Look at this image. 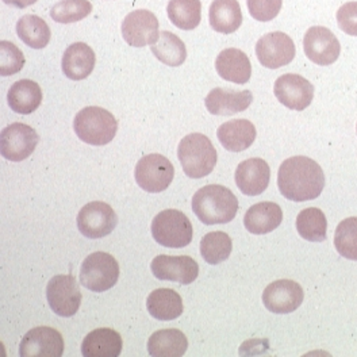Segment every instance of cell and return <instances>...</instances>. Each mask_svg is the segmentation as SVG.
<instances>
[{"label":"cell","instance_id":"obj_1","mask_svg":"<svg viewBox=\"0 0 357 357\" xmlns=\"http://www.w3.org/2000/svg\"><path fill=\"white\" fill-rule=\"evenodd\" d=\"M282 195L292 202L317 199L325 187V175L318 162L306 156H294L282 162L278 172Z\"/></svg>","mask_w":357,"mask_h":357},{"label":"cell","instance_id":"obj_2","mask_svg":"<svg viewBox=\"0 0 357 357\" xmlns=\"http://www.w3.org/2000/svg\"><path fill=\"white\" fill-rule=\"evenodd\" d=\"M192 210L204 225L231 222L238 211V199L226 187L210 184L197 191Z\"/></svg>","mask_w":357,"mask_h":357},{"label":"cell","instance_id":"obj_3","mask_svg":"<svg viewBox=\"0 0 357 357\" xmlns=\"http://www.w3.org/2000/svg\"><path fill=\"white\" fill-rule=\"evenodd\" d=\"M178 157L184 174L191 178L210 175L218 161V153L213 142L201 133L188 134L180 141Z\"/></svg>","mask_w":357,"mask_h":357},{"label":"cell","instance_id":"obj_4","mask_svg":"<svg viewBox=\"0 0 357 357\" xmlns=\"http://www.w3.org/2000/svg\"><path fill=\"white\" fill-rule=\"evenodd\" d=\"M73 130L83 142L103 146L110 144L116 135L118 122L112 112L98 106H89L76 114Z\"/></svg>","mask_w":357,"mask_h":357},{"label":"cell","instance_id":"obj_5","mask_svg":"<svg viewBox=\"0 0 357 357\" xmlns=\"http://www.w3.org/2000/svg\"><path fill=\"white\" fill-rule=\"evenodd\" d=\"M152 236L157 244L165 248H185L192 241L190 218L175 208L158 213L152 221Z\"/></svg>","mask_w":357,"mask_h":357},{"label":"cell","instance_id":"obj_6","mask_svg":"<svg viewBox=\"0 0 357 357\" xmlns=\"http://www.w3.org/2000/svg\"><path fill=\"white\" fill-rule=\"evenodd\" d=\"M119 278V264L110 253L95 252L83 261L80 283L92 292L112 289Z\"/></svg>","mask_w":357,"mask_h":357},{"label":"cell","instance_id":"obj_7","mask_svg":"<svg viewBox=\"0 0 357 357\" xmlns=\"http://www.w3.org/2000/svg\"><path fill=\"white\" fill-rule=\"evenodd\" d=\"M134 178L144 191L157 194L171 185L175 178V168L167 157L152 153L142 157L137 162Z\"/></svg>","mask_w":357,"mask_h":357},{"label":"cell","instance_id":"obj_8","mask_svg":"<svg viewBox=\"0 0 357 357\" xmlns=\"http://www.w3.org/2000/svg\"><path fill=\"white\" fill-rule=\"evenodd\" d=\"M46 298L50 309L64 318L73 317L82 305V292L73 275L52 278L46 286Z\"/></svg>","mask_w":357,"mask_h":357},{"label":"cell","instance_id":"obj_9","mask_svg":"<svg viewBox=\"0 0 357 357\" xmlns=\"http://www.w3.org/2000/svg\"><path fill=\"white\" fill-rule=\"evenodd\" d=\"M118 217L110 204L105 202H91L79 211L77 227L87 238H103L116 227Z\"/></svg>","mask_w":357,"mask_h":357},{"label":"cell","instance_id":"obj_10","mask_svg":"<svg viewBox=\"0 0 357 357\" xmlns=\"http://www.w3.org/2000/svg\"><path fill=\"white\" fill-rule=\"evenodd\" d=\"M38 133L26 123H13L0 134V152L8 161L20 162L31 156L38 145Z\"/></svg>","mask_w":357,"mask_h":357},{"label":"cell","instance_id":"obj_11","mask_svg":"<svg viewBox=\"0 0 357 357\" xmlns=\"http://www.w3.org/2000/svg\"><path fill=\"white\" fill-rule=\"evenodd\" d=\"M256 56L268 69L286 67L295 57V44L286 33H268L257 41Z\"/></svg>","mask_w":357,"mask_h":357},{"label":"cell","instance_id":"obj_12","mask_svg":"<svg viewBox=\"0 0 357 357\" xmlns=\"http://www.w3.org/2000/svg\"><path fill=\"white\" fill-rule=\"evenodd\" d=\"M303 49L307 59L317 66H331L341 53V45L335 34L324 26H312L305 34Z\"/></svg>","mask_w":357,"mask_h":357},{"label":"cell","instance_id":"obj_13","mask_svg":"<svg viewBox=\"0 0 357 357\" xmlns=\"http://www.w3.org/2000/svg\"><path fill=\"white\" fill-rule=\"evenodd\" d=\"M278 100L290 110L303 112L312 105L314 87L312 83L301 75L286 73L275 82L273 87Z\"/></svg>","mask_w":357,"mask_h":357},{"label":"cell","instance_id":"obj_14","mask_svg":"<svg viewBox=\"0 0 357 357\" xmlns=\"http://www.w3.org/2000/svg\"><path fill=\"white\" fill-rule=\"evenodd\" d=\"M122 36L126 44L134 47L156 44L160 38L156 15L148 10L132 11L122 22Z\"/></svg>","mask_w":357,"mask_h":357},{"label":"cell","instance_id":"obj_15","mask_svg":"<svg viewBox=\"0 0 357 357\" xmlns=\"http://www.w3.org/2000/svg\"><path fill=\"white\" fill-rule=\"evenodd\" d=\"M63 354V335L49 326H38L29 331L20 345V355L22 357H60Z\"/></svg>","mask_w":357,"mask_h":357},{"label":"cell","instance_id":"obj_16","mask_svg":"<svg viewBox=\"0 0 357 357\" xmlns=\"http://www.w3.org/2000/svg\"><path fill=\"white\" fill-rule=\"evenodd\" d=\"M151 269L158 280H168L180 284H191L199 275L198 263L190 256L160 255L152 260Z\"/></svg>","mask_w":357,"mask_h":357},{"label":"cell","instance_id":"obj_17","mask_svg":"<svg viewBox=\"0 0 357 357\" xmlns=\"http://www.w3.org/2000/svg\"><path fill=\"white\" fill-rule=\"evenodd\" d=\"M305 292L294 280L282 279L272 282L263 292V303L268 310L275 314H290L303 302Z\"/></svg>","mask_w":357,"mask_h":357},{"label":"cell","instance_id":"obj_18","mask_svg":"<svg viewBox=\"0 0 357 357\" xmlns=\"http://www.w3.org/2000/svg\"><path fill=\"white\" fill-rule=\"evenodd\" d=\"M234 178L244 195L257 197L268 188L271 169L263 158H249L238 164Z\"/></svg>","mask_w":357,"mask_h":357},{"label":"cell","instance_id":"obj_19","mask_svg":"<svg viewBox=\"0 0 357 357\" xmlns=\"http://www.w3.org/2000/svg\"><path fill=\"white\" fill-rule=\"evenodd\" d=\"M253 95L250 91H234L231 89H214L204 99L206 109L213 115H234L245 112L252 105Z\"/></svg>","mask_w":357,"mask_h":357},{"label":"cell","instance_id":"obj_20","mask_svg":"<svg viewBox=\"0 0 357 357\" xmlns=\"http://www.w3.org/2000/svg\"><path fill=\"white\" fill-rule=\"evenodd\" d=\"M215 69L223 80L236 84H245L252 76L250 60L243 50L236 47L225 49L218 54Z\"/></svg>","mask_w":357,"mask_h":357},{"label":"cell","instance_id":"obj_21","mask_svg":"<svg viewBox=\"0 0 357 357\" xmlns=\"http://www.w3.org/2000/svg\"><path fill=\"white\" fill-rule=\"evenodd\" d=\"M256 128L248 119H233L225 122L217 130V137L229 152H244L256 139Z\"/></svg>","mask_w":357,"mask_h":357},{"label":"cell","instance_id":"obj_22","mask_svg":"<svg viewBox=\"0 0 357 357\" xmlns=\"http://www.w3.org/2000/svg\"><path fill=\"white\" fill-rule=\"evenodd\" d=\"M122 337L109 328H99L86 335L82 342L84 357H118L122 352Z\"/></svg>","mask_w":357,"mask_h":357},{"label":"cell","instance_id":"obj_23","mask_svg":"<svg viewBox=\"0 0 357 357\" xmlns=\"http://www.w3.org/2000/svg\"><path fill=\"white\" fill-rule=\"evenodd\" d=\"M283 211L273 202H261L253 204L244 217V226L252 234H267L280 226Z\"/></svg>","mask_w":357,"mask_h":357},{"label":"cell","instance_id":"obj_24","mask_svg":"<svg viewBox=\"0 0 357 357\" xmlns=\"http://www.w3.org/2000/svg\"><path fill=\"white\" fill-rule=\"evenodd\" d=\"M95 53L89 45L84 43H75L68 46L63 56L61 68L68 79L79 82L87 79L92 73L95 68Z\"/></svg>","mask_w":357,"mask_h":357},{"label":"cell","instance_id":"obj_25","mask_svg":"<svg viewBox=\"0 0 357 357\" xmlns=\"http://www.w3.org/2000/svg\"><path fill=\"white\" fill-rule=\"evenodd\" d=\"M7 102L13 112L29 115L36 112L43 102V91L38 83L23 79L11 86L7 93Z\"/></svg>","mask_w":357,"mask_h":357},{"label":"cell","instance_id":"obj_26","mask_svg":"<svg viewBox=\"0 0 357 357\" xmlns=\"http://www.w3.org/2000/svg\"><path fill=\"white\" fill-rule=\"evenodd\" d=\"M210 24L217 33L231 34L240 29L243 13L237 0H214L208 11Z\"/></svg>","mask_w":357,"mask_h":357},{"label":"cell","instance_id":"obj_27","mask_svg":"<svg viewBox=\"0 0 357 357\" xmlns=\"http://www.w3.org/2000/svg\"><path fill=\"white\" fill-rule=\"evenodd\" d=\"M188 348V340L178 329H162L151 335L148 352L153 357H181Z\"/></svg>","mask_w":357,"mask_h":357},{"label":"cell","instance_id":"obj_28","mask_svg":"<svg viewBox=\"0 0 357 357\" xmlns=\"http://www.w3.org/2000/svg\"><path fill=\"white\" fill-rule=\"evenodd\" d=\"M146 307L158 321H174L183 314V301L175 290L158 289L148 296Z\"/></svg>","mask_w":357,"mask_h":357},{"label":"cell","instance_id":"obj_29","mask_svg":"<svg viewBox=\"0 0 357 357\" xmlns=\"http://www.w3.org/2000/svg\"><path fill=\"white\" fill-rule=\"evenodd\" d=\"M151 50L158 61L168 67H180L187 59L184 43L171 31H161L156 44L151 45Z\"/></svg>","mask_w":357,"mask_h":357},{"label":"cell","instance_id":"obj_30","mask_svg":"<svg viewBox=\"0 0 357 357\" xmlns=\"http://www.w3.org/2000/svg\"><path fill=\"white\" fill-rule=\"evenodd\" d=\"M296 230L299 236L312 243H322L326 240L328 221L322 210L309 207L302 210L296 217Z\"/></svg>","mask_w":357,"mask_h":357},{"label":"cell","instance_id":"obj_31","mask_svg":"<svg viewBox=\"0 0 357 357\" xmlns=\"http://www.w3.org/2000/svg\"><path fill=\"white\" fill-rule=\"evenodd\" d=\"M167 13L169 21L178 29L194 30L201 23V0H171Z\"/></svg>","mask_w":357,"mask_h":357},{"label":"cell","instance_id":"obj_32","mask_svg":"<svg viewBox=\"0 0 357 357\" xmlns=\"http://www.w3.org/2000/svg\"><path fill=\"white\" fill-rule=\"evenodd\" d=\"M17 34L33 49H44L50 41V29L38 15H24L17 23Z\"/></svg>","mask_w":357,"mask_h":357},{"label":"cell","instance_id":"obj_33","mask_svg":"<svg viewBox=\"0 0 357 357\" xmlns=\"http://www.w3.org/2000/svg\"><path fill=\"white\" fill-rule=\"evenodd\" d=\"M233 243L229 234L223 231L207 233L201 241V255L203 260L211 266L221 264L231 255Z\"/></svg>","mask_w":357,"mask_h":357},{"label":"cell","instance_id":"obj_34","mask_svg":"<svg viewBox=\"0 0 357 357\" xmlns=\"http://www.w3.org/2000/svg\"><path fill=\"white\" fill-rule=\"evenodd\" d=\"M92 11L89 0H61L50 10V17L54 22L75 23L87 18Z\"/></svg>","mask_w":357,"mask_h":357},{"label":"cell","instance_id":"obj_35","mask_svg":"<svg viewBox=\"0 0 357 357\" xmlns=\"http://www.w3.org/2000/svg\"><path fill=\"white\" fill-rule=\"evenodd\" d=\"M335 246L342 257L357 261V217H351L338 223L335 233Z\"/></svg>","mask_w":357,"mask_h":357},{"label":"cell","instance_id":"obj_36","mask_svg":"<svg viewBox=\"0 0 357 357\" xmlns=\"http://www.w3.org/2000/svg\"><path fill=\"white\" fill-rule=\"evenodd\" d=\"M24 56L17 45L10 41L0 43V75L11 76L22 70Z\"/></svg>","mask_w":357,"mask_h":357},{"label":"cell","instance_id":"obj_37","mask_svg":"<svg viewBox=\"0 0 357 357\" xmlns=\"http://www.w3.org/2000/svg\"><path fill=\"white\" fill-rule=\"evenodd\" d=\"M250 15L259 22H269L275 20L280 10L283 0H246Z\"/></svg>","mask_w":357,"mask_h":357},{"label":"cell","instance_id":"obj_38","mask_svg":"<svg viewBox=\"0 0 357 357\" xmlns=\"http://www.w3.org/2000/svg\"><path fill=\"white\" fill-rule=\"evenodd\" d=\"M337 23L344 33L357 37V1H348L338 8Z\"/></svg>","mask_w":357,"mask_h":357},{"label":"cell","instance_id":"obj_39","mask_svg":"<svg viewBox=\"0 0 357 357\" xmlns=\"http://www.w3.org/2000/svg\"><path fill=\"white\" fill-rule=\"evenodd\" d=\"M6 4L17 7V8H26L29 6H33L34 3H37L38 0H3Z\"/></svg>","mask_w":357,"mask_h":357},{"label":"cell","instance_id":"obj_40","mask_svg":"<svg viewBox=\"0 0 357 357\" xmlns=\"http://www.w3.org/2000/svg\"><path fill=\"white\" fill-rule=\"evenodd\" d=\"M356 130H357V126H356Z\"/></svg>","mask_w":357,"mask_h":357}]
</instances>
